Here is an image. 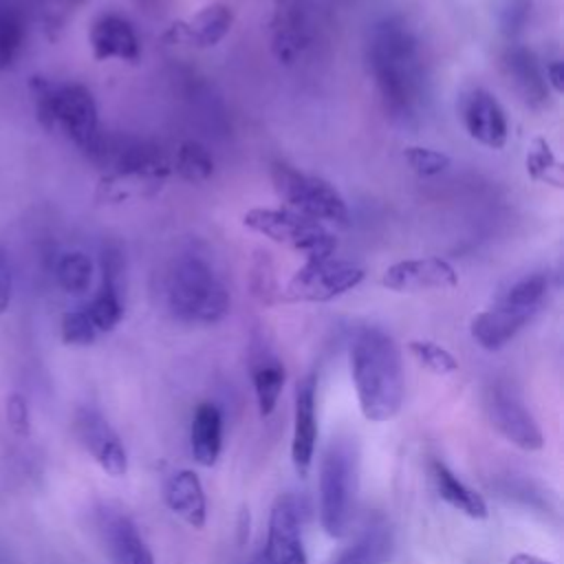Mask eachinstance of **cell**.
Instances as JSON below:
<instances>
[{"label":"cell","instance_id":"5","mask_svg":"<svg viewBox=\"0 0 564 564\" xmlns=\"http://www.w3.org/2000/svg\"><path fill=\"white\" fill-rule=\"evenodd\" d=\"M357 454L344 438H333L319 467V522L326 535H346L355 509Z\"/></svg>","mask_w":564,"mask_h":564},{"label":"cell","instance_id":"32","mask_svg":"<svg viewBox=\"0 0 564 564\" xmlns=\"http://www.w3.org/2000/svg\"><path fill=\"white\" fill-rule=\"evenodd\" d=\"M403 159L419 176H436L449 167V156L445 152L425 145H405Z\"/></svg>","mask_w":564,"mask_h":564},{"label":"cell","instance_id":"31","mask_svg":"<svg viewBox=\"0 0 564 564\" xmlns=\"http://www.w3.org/2000/svg\"><path fill=\"white\" fill-rule=\"evenodd\" d=\"M408 350H410V355L423 366V368H427L432 375H452V372H456L458 370V361H456V357L447 350V348H443V346H438V344H434V341H427V339H412L410 344H408Z\"/></svg>","mask_w":564,"mask_h":564},{"label":"cell","instance_id":"1","mask_svg":"<svg viewBox=\"0 0 564 564\" xmlns=\"http://www.w3.org/2000/svg\"><path fill=\"white\" fill-rule=\"evenodd\" d=\"M370 70L386 110L397 119L414 117L425 95L421 46L401 18L379 22L368 48Z\"/></svg>","mask_w":564,"mask_h":564},{"label":"cell","instance_id":"26","mask_svg":"<svg viewBox=\"0 0 564 564\" xmlns=\"http://www.w3.org/2000/svg\"><path fill=\"white\" fill-rule=\"evenodd\" d=\"M95 280V262L79 249L64 251L55 262V282L68 295H84Z\"/></svg>","mask_w":564,"mask_h":564},{"label":"cell","instance_id":"15","mask_svg":"<svg viewBox=\"0 0 564 564\" xmlns=\"http://www.w3.org/2000/svg\"><path fill=\"white\" fill-rule=\"evenodd\" d=\"M97 531L112 564H156L137 524L115 507L97 509Z\"/></svg>","mask_w":564,"mask_h":564},{"label":"cell","instance_id":"19","mask_svg":"<svg viewBox=\"0 0 564 564\" xmlns=\"http://www.w3.org/2000/svg\"><path fill=\"white\" fill-rule=\"evenodd\" d=\"M88 44L97 62H137L141 57V42L134 26L130 24V20L112 11L99 13L93 20L88 29Z\"/></svg>","mask_w":564,"mask_h":564},{"label":"cell","instance_id":"3","mask_svg":"<svg viewBox=\"0 0 564 564\" xmlns=\"http://www.w3.org/2000/svg\"><path fill=\"white\" fill-rule=\"evenodd\" d=\"M161 293L165 311L185 324H216L231 306L227 286L198 256H181L170 262Z\"/></svg>","mask_w":564,"mask_h":564},{"label":"cell","instance_id":"2","mask_svg":"<svg viewBox=\"0 0 564 564\" xmlns=\"http://www.w3.org/2000/svg\"><path fill=\"white\" fill-rule=\"evenodd\" d=\"M350 377L361 414L372 423L394 419L403 405L401 352L381 328H361L350 344Z\"/></svg>","mask_w":564,"mask_h":564},{"label":"cell","instance_id":"17","mask_svg":"<svg viewBox=\"0 0 564 564\" xmlns=\"http://www.w3.org/2000/svg\"><path fill=\"white\" fill-rule=\"evenodd\" d=\"M533 315L535 311L511 302L507 295H500L491 306L471 317L469 333L480 348L496 352L505 348L531 322Z\"/></svg>","mask_w":564,"mask_h":564},{"label":"cell","instance_id":"25","mask_svg":"<svg viewBox=\"0 0 564 564\" xmlns=\"http://www.w3.org/2000/svg\"><path fill=\"white\" fill-rule=\"evenodd\" d=\"M392 551V531L383 520L364 527L352 544L341 549L330 564H386Z\"/></svg>","mask_w":564,"mask_h":564},{"label":"cell","instance_id":"16","mask_svg":"<svg viewBox=\"0 0 564 564\" xmlns=\"http://www.w3.org/2000/svg\"><path fill=\"white\" fill-rule=\"evenodd\" d=\"M381 284L394 293H421L434 289H454L458 284L456 269L436 256L410 258L390 264L381 273Z\"/></svg>","mask_w":564,"mask_h":564},{"label":"cell","instance_id":"14","mask_svg":"<svg viewBox=\"0 0 564 564\" xmlns=\"http://www.w3.org/2000/svg\"><path fill=\"white\" fill-rule=\"evenodd\" d=\"M460 119L467 134L489 148L502 150L509 139V119L500 101L485 88H471L460 99Z\"/></svg>","mask_w":564,"mask_h":564},{"label":"cell","instance_id":"28","mask_svg":"<svg viewBox=\"0 0 564 564\" xmlns=\"http://www.w3.org/2000/svg\"><path fill=\"white\" fill-rule=\"evenodd\" d=\"M524 165H527V174L533 181L551 185L555 189L564 187V167L544 139H540V137L533 139V143L527 150Z\"/></svg>","mask_w":564,"mask_h":564},{"label":"cell","instance_id":"35","mask_svg":"<svg viewBox=\"0 0 564 564\" xmlns=\"http://www.w3.org/2000/svg\"><path fill=\"white\" fill-rule=\"evenodd\" d=\"M13 297V269L7 251L0 247V317L9 311Z\"/></svg>","mask_w":564,"mask_h":564},{"label":"cell","instance_id":"22","mask_svg":"<svg viewBox=\"0 0 564 564\" xmlns=\"http://www.w3.org/2000/svg\"><path fill=\"white\" fill-rule=\"evenodd\" d=\"M502 68L513 86V90L529 106H544L549 99V86L544 79V70L538 64L535 55L524 46H509L502 53Z\"/></svg>","mask_w":564,"mask_h":564},{"label":"cell","instance_id":"37","mask_svg":"<svg viewBox=\"0 0 564 564\" xmlns=\"http://www.w3.org/2000/svg\"><path fill=\"white\" fill-rule=\"evenodd\" d=\"M509 564H553L544 557H538V555H531V553H516L509 557Z\"/></svg>","mask_w":564,"mask_h":564},{"label":"cell","instance_id":"24","mask_svg":"<svg viewBox=\"0 0 564 564\" xmlns=\"http://www.w3.org/2000/svg\"><path fill=\"white\" fill-rule=\"evenodd\" d=\"M432 480L441 500H445L452 509L474 520H485L489 516L485 498L465 485L443 460H432Z\"/></svg>","mask_w":564,"mask_h":564},{"label":"cell","instance_id":"29","mask_svg":"<svg viewBox=\"0 0 564 564\" xmlns=\"http://www.w3.org/2000/svg\"><path fill=\"white\" fill-rule=\"evenodd\" d=\"M172 172H176L187 183H205L214 174V159L203 143L183 141L176 150Z\"/></svg>","mask_w":564,"mask_h":564},{"label":"cell","instance_id":"21","mask_svg":"<svg viewBox=\"0 0 564 564\" xmlns=\"http://www.w3.org/2000/svg\"><path fill=\"white\" fill-rule=\"evenodd\" d=\"M167 509L187 522L192 529H203L207 522V498L200 478L192 469L174 471L163 487Z\"/></svg>","mask_w":564,"mask_h":564},{"label":"cell","instance_id":"36","mask_svg":"<svg viewBox=\"0 0 564 564\" xmlns=\"http://www.w3.org/2000/svg\"><path fill=\"white\" fill-rule=\"evenodd\" d=\"M544 70V79H546V86L562 95L564 93V64L560 59H551L546 62V66L542 68Z\"/></svg>","mask_w":564,"mask_h":564},{"label":"cell","instance_id":"20","mask_svg":"<svg viewBox=\"0 0 564 564\" xmlns=\"http://www.w3.org/2000/svg\"><path fill=\"white\" fill-rule=\"evenodd\" d=\"M234 24V11L231 7L223 2H212L196 11L194 15L174 22L165 37L172 42H181L196 48H209L225 40V35L231 31Z\"/></svg>","mask_w":564,"mask_h":564},{"label":"cell","instance_id":"7","mask_svg":"<svg viewBox=\"0 0 564 564\" xmlns=\"http://www.w3.org/2000/svg\"><path fill=\"white\" fill-rule=\"evenodd\" d=\"M242 223L271 242L302 253L306 260L333 256L337 249V238L324 227V223L291 209L251 207L245 212Z\"/></svg>","mask_w":564,"mask_h":564},{"label":"cell","instance_id":"11","mask_svg":"<svg viewBox=\"0 0 564 564\" xmlns=\"http://www.w3.org/2000/svg\"><path fill=\"white\" fill-rule=\"evenodd\" d=\"M253 564H308L302 542V518L297 498L284 494L275 500L264 549L256 555Z\"/></svg>","mask_w":564,"mask_h":564},{"label":"cell","instance_id":"12","mask_svg":"<svg viewBox=\"0 0 564 564\" xmlns=\"http://www.w3.org/2000/svg\"><path fill=\"white\" fill-rule=\"evenodd\" d=\"M73 432L90 458L112 478L128 471V452L110 421L95 408L84 405L73 416Z\"/></svg>","mask_w":564,"mask_h":564},{"label":"cell","instance_id":"9","mask_svg":"<svg viewBox=\"0 0 564 564\" xmlns=\"http://www.w3.org/2000/svg\"><path fill=\"white\" fill-rule=\"evenodd\" d=\"M170 174H172V165L167 163L163 152H159L143 161L106 170L97 183L95 198L108 205L150 198L163 189Z\"/></svg>","mask_w":564,"mask_h":564},{"label":"cell","instance_id":"8","mask_svg":"<svg viewBox=\"0 0 564 564\" xmlns=\"http://www.w3.org/2000/svg\"><path fill=\"white\" fill-rule=\"evenodd\" d=\"M366 271L348 260H337L335 256L306 260L282 286V302H311L322 304L359 286Z\"/></svg>","mask_w":564,"mask_h":564},{"label":"cell","instance_id":"10","mask_svg":"<svg viewBox=\"0 0 564 564\" xmlns=\"http://www.w3.org/2000/svg\"><path fill=\"white\" fill-rule=\"evenodd\" d=\"M485 412L496 432L524 452L544 447V434L531 410L507 386L494 383L485 390Z\"/></svg>","mask_w":564,"mask_h":564},{"label":"cell","instance_id":"4","mask_svg":"<svg viewBox=\"0 0 564 564\" xmlns=\"http://www.w3.org/2000/svg\"><path fill=\"white\" fill-rule=\"evenodd\" d=\"M31 90L40 123L48 130L59 128L84 154H88L101 134L93 93L77 82L53 84L44 77H33Z\"/></svg>","mask_w":564,"mask_h":564},{"label":"cell","instance_id":"13","mask_svg":"<svg viewBox=\"0 0 564 564\" xmlns=\"http://www.w3.org/2000/svg\"><path fill=\"white\" fill-rule=\"evenodd\" d=\"M313 40V22L304 0H275L271 15V51L280 64H295Z\"/></svg>","mask_w":564,"mask_h":564},{"label":"cell","instance_id":"6","mask_svg":"<svg viewBox=\"0 0 564 564\" xmlns=\"http://www.w3.org/2000/svg\"><path fill=\"white\" fill-rule=\"evenodd\" d=\"M271 183L284 209H291L319 223H348V205L339 189L326 178L306 174L286 161H273Z\"/></svg>","mask_w":564,"mask_h":564},{"label":"cell","instance_id":"34","mask_svg":"<svg viewBox=\"0 0 564 564\" xmlns=\"http://www.w3.org/2000/svg\"><path fill=\"white\" fill-rule=\"evenodd\" d=\"M4 416L7 425L15 436H29L31 432V412H29V401L20 392H11L4 401Z\"/></svg>","mask_w":564,"mask_h":564},{"label":"cell","instance_id":"30","mask_svg":"<svg viewBox=\"0 0 564 564\" xmlns=\"http://www.w3.org/2000/svg\"><path fill=\"white\" fill-rule=\"evenodd\" d=\"M251 381H253V392H256V403H258V412L262 419H267L275 405H278V399L282 394V388H284V381H286V372H284V366L278 364V361H269V364H262L253 370L251 375Z\"/></svg>","mask_w":564,"mask_h":564},{"label":"cell","instance_id":"33","mask_svg":"<svg viewBox=\"0 0 564 564\" xmlns=\"http://www.w3.org/2000/svg\"><path fill=\"white\" fill-rule=\"evenodd\" d=\"M59 335H62V341L68 344V346H88L99 337L82 306L73 308V311H66L62 315Z\"/></svg>","mask_w":564,"mask_h":564},{"label":"cell","instance_id":"23","mask_svg":"<svg viewBox=\"0 0 564 564\" xmlns=\"http://www.w3.org/2000/svg\"><path fill=\"white\" fill-rule=\"evenodd\" d=\"M223 449V412L216 403L203 401L196 405L189 425V452L192 458L203 465H216Z\"/></svg>","mask_w":564,"mask_h":564},{"label":"cell","instance_id":"27","mask_svg":"<svg viewBox=\"0 0 564 564\" xmlns=\"http://www.w3.org/2000/svg\"><path fill=\"white\" fill-rule=\"evenodd\" d=\"M26 18L18 7L0 4V70L13 66L26 44Z\"/></svg>","mask_w":564,"mask_h":564},{"label":"cell","instance_id":"18","mask_svg":"<svg viewBox=\"0 0 564 564\" xmlns=\"http://www.w3.org/2000/svg\"><path fill=\"white\" fill-rule=\"evenodd\" d=\"M317 375L311 372L295 388L291 460L300 478H306L317 445Z\"/></svg>","mask_w":564,"mask_h":564}]
</instances>
